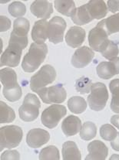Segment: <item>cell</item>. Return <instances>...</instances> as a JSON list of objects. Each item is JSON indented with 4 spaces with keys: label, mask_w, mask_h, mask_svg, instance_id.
Wrapping results in <instances>:
<instances>
[{
    "label": "cell",
    "mask_w": 119,
    "mask_h": 160,
    "mask_svg": "<svg viewBox=\"0 0 119 160\" xmlns=\"http://www.w3.org/2000/svg\"><path fill=\"white\" fill-rule=\"evenodd\" d=\"M0 81L3 85V95L9 102L19 101L22 95V88L17 82V75L12 68L0 71Z\"/></svg>",
    "instance_id": "6da1fadb"
},
{
    "label": "cell",
    "mask_w": 119,
    "mask_h": 160,
    "mask_svg": "<svg viewBox=\"0 0 119 160\" xmlns=\"http://www.w3.org/2000/svg\"><path fill=\"white\" fill-rule=\"evenodd\" d=\"M48 53V46L45 43H32L29 52L24 56L22 68L25 72L32 73L36 71L44 62Z\"/></svg>",
    "instance_id": "7a4b0ae2"
},
{
    "label": "cell",
    "mask_w": 119,
    "mask_h": 160,
    "mask_svg": "<svg viewBox=\"0 0 119 160\" xmlns=\"http://www.w3.org/2000/svg\"><path fill=\"white\" fill-rule=\"evenodd\" d=\"M23 132L17 125H7L0 128V151L4 148H13L20 144Z\"/></svg>",
    "instance_id": "3957f363"
},
{
    "label": "cell",
    "mask_w": 119,
    "mask_h": 160,
    "mask_svg": "<svg viewBox=\"0 0 119 160\" xmlns=\"http://www.w3.org/2000/svg\"><path fill=\"white\" fill-rule=\"evenodd\" d=\"M55 78H56V71L55 68L49 64L44 65L40 68L38 72L31 78V90L33 92L37 93L39 90L54 82Z\"/></svg>",
    "instance_id": "277c9868"
},
{
    "label": "cell",
    "mask_w": 119,
    "mask_h": 160,
    "mask_svg": "<svg viewBox=\"0 0 119 160\" xmlns=\"http://www.w3.org/2000/svg\"><path fill=\"white\" fill-rule=\"evenodd\" d=\"M40 108V101L38 97L33 94H28L19 109V117L24 122H33L39 115Z\"/></svg>",
    "instance_id": "5b68a950"
},
{
    "label": "cell",
    "mask_w": 119,
    "mask_h": 160,
    "mask_svg": "<svg viewBox=\"0 0 119 160\" xmlns=\"http://www.w3.org/2000/svg\"><path fill=\"white\" fill-rule=\"evenodd\" d=\"M87 99L89 108L95 112L103 110L108 100V92L105 84L100 82L93 84L91 94Z\"/></svg>",
    "instance_id": "8992f818"
},
{
    "label": "cell",
    "mask_w": 119,
    "mask_h": 160,
    "mask_svg": "<svg viewBox=\"0 0 119 160\" xmlns=\"http://www.w3.org/2000/svg\"><path fill=\"white\" fill-rule=\"evenodd\" d=\"M67 110L64 105L55 104L49 106L42 112L41 115V121L44 126L47 128H55L62 118L66 115Z\"/></svg>",
    "instance_id": "52a82bcc"
},
{
    "label": "cell",
    "mask_w": 119,
    "mask_h": 160,
    "mask_svg": "<svg viewBox=\"0 0 119 160\" xmlns=\"http://www.w3.org/2000/svg\"><path fill=\"white\" fill-rule=\"evenodd\" d=\"M45 104H61L66 101L67 93L62 84H55L49 88H44L37 92Z\"/></svg>",
    "instance_id": "ba28073f"
},
{
    "label": "cell",
    "mask_w": 119,
    "mask_h": 160,
    "mask_svg": "<svg viewBox=\"0 0 119 160\" xmlns=\"http://www.w3.org/2000/svg\"><path fill=\"white\" fill-rule=\"evenodd\" d=\"M66 27V21L64 19L60 16H54L48 22V39L49 41L54 44L62 43Z\"/></svg>",
    "instance_id": "9c48e42d"
},
{
    "label": "cell",
    "mask_w": 119,
    "mask_h": 160,
    "mask_svg": "<svg viewBox=\"0 0 119 160\" xmlns=\"http://www.w3.org/2000/svg\"><path fill=\"white\" fill-rule=\"evenodd\" d=\"M108 40V35L104 28L102 22H99L94 28L91 29L89 33V43L94 51L99 52L101 47Z\"/></svg>",
    "instance_id": "30bf717a"
},
{
    "label": "cell",
    "mask_w": 119,
    "mask_h": 160,
    "mask_svg": "<svg viewBox=\"0 0 119 160\" xmlns=\"http://www.w3.org/2000/svg\"><path fill=\"white\" fill-rule=\"evenodd\" d=\"M94 57V53L92 48L84 46L80 47L73 54L71 63L75 68H84L92 62Z\"/></svg>",
    "instance_id": "8fae6325"
},
{
    "label": "cell",
    "mask_w": 119,
    "mask_h": 160,
    "mask_svg": "<svg viewBox=\"0 0 119 160\" xmlns=\"http://www.w3.org/2000/svg\"><path fill=\"white\" fill-rule=\"evenodd\" d=\"M98 76L104 80H108L115 75L119 74V58H115L109 62H101L96 68Z\"/></svg>",
    "instance_id": "7c38bea8"
},
{
    "label": "cell",
    "mask_w": 119,
    "mask_h": 160,
    "mask_svg": "<svg viewBox=\"0 0 119 160\" xmlns=\"http://www.w3.org/2000/svg\"><path fill=\"white\" fill-rule=\"evenodd\" d=\"M50 139L48 132L42 128H33L28 132L26 136L27 145L31 148H38L46 144Z\"/></svg>",
    "instance_id": "4fadbf2b"
},
{
    "label": "cell",
    "mask_w": 119,
    "mask_h": 160,
    "mask_svg": "<svg viewBox=\"0 0 119 160\" xmlns=\"http://www.w3.org/2000/svg\"><path fill=\"white\" fill-rule=\"evenodd\" d=\"M88 151L89 155L86 156V160H105L108 156V148L104 142L94 140L89 144Z\"/></svg>",
    "instance_id": "5bb4252c"
},
{
    "label": "cell",
    "mask_w": 119,
    "mask_h": 160,
    "mask_svg": "<svg viewBox=\"0 0 119 160\" xmlns=\"http://www.w3.org/2000/svg\"><path fill=\"white\" fill-rule=\"evenodd\" d=\"M85 37L86 32L84 29L80 27H72L68 29L65 39L68 46L77 48L84 43Z\"/></svg>",
    "instance_id": "9a60e30c"
},
{
    "label": "cell",
    "mask_w": 119,
    "mask_h": 160,
    "mask_svg": "<svg viewBox=\"0 0 119 160\" xmlns=\"http://www.w3.org/2000/svg\"><path fill=\"white\" fill-rule=\"evenodd\" d=\"M30 11L36 17L47 20L53 12V4L48 1H34L30 6Z\"/></svg>",
    "instance_id": "2e32d148"
},
{
    "label": "cell",
    "mask_w": 119,
    "mask_h": 160,
    "mask_svg": "<svg viewBox=\"0 0 119 160\" xmlns=\"http://www.w3.org/2000/svg\"><path fill=\"white\" fill-rule=\"evenodd\" d=\"M48 22L45 19H40L36 21L34 24L32 30V39L36 43H45L48 39Z\"/></svg>",
    "instance_id": "e0dca14e"
},
{
    "label": "cell",
    "mask_w": 119,
    "mask_h": 160,
    "mask_svg": "<svg viewBox=\"0 0 119 160\" xmlns=\"http://www.w3.org/2000/svg\"><path fill=\"white\" fill-rule=\"evenodd\" d=\"M81 128V122L79 118L75 115H69L62 122V129L66 136H73L80 132Z\"/></svg>",
    "instance_id": "ac0fdd59"
},
{
    "label": "cell",
    "mask_w": 119,
    "mask_h": 160,
    "mask_svg": "<svg viewBox=\"0 0 119 160\" xmlns=\"http://www.w3.org/2000/svg\"><path fill=\"white\" fill-rule=\"evenodd\" d=\"M87 4L88 10L93 19H103L108 13V6L103 0H92Z\"/></svg>",
    "instance_id": "d6986e66"
},
{
    "label": "cell",
    "mask_w": 119,
    "mask_h": 160,
    "mask_svg": "<svg viewBox=\"0 0 119 160\" xmlns=\"http://www.w3.org/2000/svg\"><path fill=\"white\" fill-rule=\"evenodd\" d=\"M21 56L22 53H17L6 48L1 56L0 67L2 68L3 66H8L9 68H16L20 63Z\"/></svg>",
    "instance_id": "ffe728a7"
},
{
    "label": "cell",
    "mask_w": 119,
    "mask_h": 160,
    "mask_svg": "<svg viewBox=\"0 0 119 160\" xmlns=\"http://www.w3.org/2000/svg\"><path fill=\"white\" fill-rule=\"evenodd\" d=\"M71 18L75 24L79 26L86 25L93 20L89 10H88L87 4H85L79 8H76Z\"/></svg>",
    "instance_id": "44dd1931"
},
{
    "label": "cell",
    "mask_w": 119,
    "mask_h": 160,
    "mask_svg": "<svg viewBox=\"0 0 119 160\" xmlns=\"http://www.w3.org/2000/svg\"><path fill=\"white\" fill-rule=\"evenodd\" d=\"M62 158L64 160H80L81 152L76 142L68 141L62 146Z\"/></svg>",
    "instance_id": "7402d4cb"
},
{
    "label": "cell",
    "mask_w": 119,
    "mask_h": 160,
    "mask_svg": "<svg viewBox=\"0 0 119 160\" xmlns=\"http://www.w3.org/2000/svg\"><path fill=\"white\" fill-rule=\"evenodd\" d=\"M55 7L58 12L70 17L76 9L75 2L72 0H55Z\"/></svg>",
    "instance_id": "603a6c76"
},
{
    "label": "cell",
    "mask_w": 119,
    "mask_h": 160,
    "mask_svg": "<svg viewBox=\"0 0 119 160\" xmlns=\"http://www.w3.org/2000/svg\"><path fill=\"white\" fill-rule=\"evenodd\" d=\"M99 52L107 60H112V59L117 58V56L118 55L119 50L118 44L112 40H108L101 47Z\"/></svg>",
    "instance_id": "cb8c5ba5"
},
{
    "label": "cell",
    "mask_w": 119,
    "mask_h": 160,
    "mask_svg": "<svg viewBox=\"0 0 119 160\" xmlns=\"http://www.w3.org/2000/svg\"><path fill=\"white\" fill-rule=\"evenodd\" d=\"M68 107L72 113L81 114L87 108V103L83 98L74 96L68 101Z\"/></svg>",
    "instance_id": "d4e9b609"
},
{
    "label": "cell",
    "mask_w": 119,
    "mask_h": 160,
    "mask_svg": "<svg viewBox=\"0 0 119 160\" xmlns=\"http://www.w3.org/2000/svg\"><path fill=\"white\" fill-rule=\"evenodd\" d=\"M109 88L112 94L111 109L112 112L119 114V79H114L109 84Z\"/></svg>",
    "instance_id": "484cf974"
},
{
    "label": "cell",
    "mask_w": 119,
    "mask_h": 160,
    "mask_svg": "<svg viewBox=\"0 0 119 160\" xmlns=\"http://www.w3.org/2000/svg\"><path fill=\"white\" fill-rule=\"evenodd\" d=\"M102 22L108 36L119 32V12L102 19Z\"/></svg>",
    "instance_id": "4316f807"
},
{
    "label": "cell",
    "mask_w": 119,
    "mask_h": 160,
    "mask_svg": "<svg viewBox=\"0 0 119 160\" xmlns=\"http://www.w3.org/2000/svg\"><path fill=\"white\" fill-rule=\"evenodd\" d=\"M16 118V114L12 108L3 102H0V123H11Z\"/></svg>",
    "instance_id": "83f0119b"
},
{
    "label": "cell",
    "mask_w": 119,
    "mask_h": 160,
    "mask_svg": "<svg viewBox=\"0 0 119 160\" xmlns=\"http://www.w3.org/2000/svg\"><path fill=\"white\" fill-rule=\"evenodd\" d=\"M97 127L92 122H86L83 124L80 130V137L85 141L92 140L96 136Z\"/></svg>",
    "instance_id": "f1b7e54d"
},
{
    "label": "cell",
    "mask_w": 119,
    "mask_h": 160,
    "mask_svg": "<svg viewBox=\"0 0 119 160\" xmlns=\"http://www.w3.org/2000/svg\"><path fill=\"white\" fill-rule=\"evenodd\" d=\"M39 159L41 160H58L60 159L59 152L55 146H47L41 150Z\"/></svg>",
    "instance_id": "f546056e"
},
{
    "label": "cell",
    "mask_w": 119,
    "mask_h": 160,
    "mask_svg": "<svg viewBox=\"0 0 119 160\" xmlns=\"http://www.w3.org/2000/svg\"><path fill=\"white\" fill-rule=\"evenodd\" d=\"M92 80L87 77L83 76L76 81V89L81 94H88L92 90Z\"/></svg>",
    "instance_id": "4dcf8cb0"
},
{
    "label": "cell",
    "mask_w": 119,
    "mask_h": 160,
    "mask_svg": "<svg viewBox=\"0 0 119 160\" xmlns=\"http://www.w3.org/2000/svg\"><path fill=\"white\" fill-rule=\"evenodd\" d=\"M9 14L16 18H21L26 12V7L22 2L19 1L13 2L8 7Z\"/></svg>",
    "instance_id": "1f68e13d"
},
{
    "label": "cell",
    "mask_w": 119,
    "mask_h": 160,
    "mask_svg": "<svg viewBox=\"0 0 119 160\" xmlns=\"http://www.w3.org/2000/svg\"><path fill=\"white\" fill-rule=\"evenodd\" d=\"M30 28V22L26 18H18L14 21L13 31L22 35H28Z\"/></svg>",
    "instance_id": "d6a6232c"
},
{
    "label": "cell",
    "mask_w": 119,
    "mask_h": 160,
    "mask_svg": "<svg viewBox=\"0 0 119 160\" xmlns=\"http://www.w3.org/2000/svg\"><path fill=\"white\" fill-rule=\"evenodd\" d=\"M117 130L109 124H105L100 128V135L105 141H111L115 139L117 136Z\"/></svg>",
    "instance_id": "836d02e7"
},
{
    "label": "cell",
    "mask_w": 119,
    "mask_h": 160,
    "mask_svg": "<svg viewBox=\"0 0 119 160\" xmlns=\"http://www.w3.org/2000/svg\"><path fill=\"white\" fill-rule=\"evenodd\" d=\"M19 159H20L19 152L16 150H7V151L4 152L1 156V159L3 160H19Z\"/></svg>",
    "instance_id": "e575fe53"
},
{
    "label": "cell",
    "mask_w": 119,
    "mask_h": 160,
    "mask_svg": "<svg viewBox=\"0 0 119 160\" xmlns=\"http://www.w3.org/2000/svg\"><path fill=\"white\" fill-rule=\"evenodd\" d=\"M11 27V20L6 16H0V31L2 32H6Z\"/></svg>",
    "instance_id": "d590c367"
},
{
    "label": "cell",
    "mask_w": 119,
    "mask_h": 160,
    "mask_svg": "<svg viewBox=\"0 0 119 160\" xmlns=\"http://www.w3.org/2000/svg\"><path fill=\"white\" fill-rule=\"evenodd\" d=\"M108 9L112 12H116L119 10V1H108Z\"/></svg>",
    "instance_id": "8d00e7d4"
},
{
    "label": "cell",
    "mask_w": 119,
    "mask_h": 160,
    "mask_svg": "<svg viewBox=\"0 0 119 160\" xmlns=\"http://www.w3.org/2000/svg\"><path fill=\"white\" fill-rule=\"evenodd\" d=\"M111 146L112 147L114 150L119 152V132L117 133V136L115 139H113L111 142Z\"/></svg>",
    "instance_id": "74e56055"
},
{
    "label": "cell",
    "mask_w": 119,
    "mask_h": 160,
    "mask_svg": "<svg viewBox=\"0 0 119 160\" xmlns=\"http://www.w3.org/2000/svg\"><path fill=\"white\" fill-rule=\"evenodd\" d=\"M111 123L119 129V115H113L111 118Z\"/></svg>",
    "instance_id": "f35d334b"
},
{
    "label": "cell",
    "mask_w": 119,
    "mask_h": 160,
    "mask_svg": "<svg viewBox=\"0 0 119 160\" xmlns=\"http://www.w3.org/2000/svg\"><path fill=\"white\" fill-rule=\"evenodd\" d=\"M119 159V156H117L116 154H115V155H113V156H112V157L110 158L111 160H112V159Z\"/></svg>",
    "instance_id": "ab89813d"
}]
</instances>
